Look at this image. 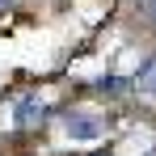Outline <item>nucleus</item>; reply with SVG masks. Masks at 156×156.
I'll return each instance as SVG.
<instances>
[{
  "label": "nucleus",
  "mask_w": 156,
  "mask_h": 156,
  "mask_svg": "<svg viewBox=\"0 0 156 156\" xmlns=\"http://www.w3.org/2000/svg\"><path fill=\"white\" fill-rule=\"evenodd\" d=\"M68 135L72 139H97L101 135V122L89 118V114H68Z\"/></svg>",
  "instance_id": "nucleus-1"
},
{
  "label": "nucleus",
  "mask_w": 156,
  "mask_h": 156,
  "mask_svg": "<svg viewBox=\"0 0 156 156\" xmlns=\"http://www.w3.org/2000/svg\"><path fill=\"white\" fill-rule=\"evenodd\" d=\"M42 118H47V105L38 101V97H21L17 101V127H34Z\"/></svg>",
  "instance_id": "nucleus-2"
},
{
  "label": "nucleus",
  "mask_w": 156,
  "mask_h": 156,
  "mask_svg": "<svg viewBox=\"0 0 156 156\" xmlns=\"http://www.w3.org/2000/svg\"><path fill=\"white\" fill-rule=\"evenodd\" d=\"M139 93H152V97H156V59L139 72Z\"/></svg>",
  "instance_id": "nucleus-3"
},
{
  "label": "nucleus",
  "mask_w": 156,
  "mask_h": 156,
  "mask_svg": "<svg viewBox=\"0 0 156 156\" xmlns=\"http://www.w3.org/2000/svg\"><path fill=\"white\" fill-rule=\"evenodd\" d=\"M148 13H152V21H156V0H148Z\"/></svg>",
  "instance_id": "nucleus-4"
}]
</instances>
